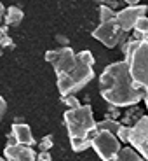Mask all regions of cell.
I'll use <instances>...</instances> for the list:
<instances>
[{
    "label": "cell",
    "mask_w": 148,
    "mask_h": 161,
    "mask_svg": "<svg viewBox=\"0 0 148 161\" xmlns=\"http://www.w3.org/2000/svg\"><path fill=\"white\" fill-rule=\"evenodd\" d=\"M143 93L145 89L132 80L124 60L110 63L100 75V95L108 105H115L119 109L138 105L143 100Z\"/></svg>",
    "instance_id": "obj_1"
},
{
    "label": "cell",
    "mask_w": 148,
    "mask_h": 161,
    "mask_svg": "<svg viewBox=\"0 0 148 161\" xmlns=\"http://www.w3.org/2000/svg\"><path fill=\"white\" fill-rule=\"evenodd\" d=\"M68 130L70 145L73 153H82L91 147L92 135L96 131V119L91 105H80L79 109H68L63 116Z\"/></svg>",
    "instance_id": "obj_2"
},
{
    "label": "cell",
    "mask_w": 148,
    "mask_h": 161,
    "mask_svg": "<svg viewBox=\"0 0 148 161\" xmlns=\"http://www.w3.org/2000/svg\"><path fill=\"white\" fill-rule=\"evenodd\" d=\"M94 54L89 49L77 53V65L70 70L68 74L56 77V84H58V91L61 97L66 95H75L77 91H80L82 88L91 82L94 79Z\"/></svg>",
    "instance_id": "obj_3"
},
{
    "label": "cell",
    "mask_w": 148,
    "mask_h": 161,
    "mask_svg": "<svg viewBox=\"0 0 148 161\" xmlns=\"http://www.w3.org/2000/svg\"><path fill=\"white\" fill-rule=\"evenodd\" d=\"M120 49L132 80L141 89H148V42L127 37L120 44Z\"/></svg>",
    "instance_id": "obj_4"
},
{
    "label": "cell",
    "mask_w": 148,
    "mask_h": 161,
    "mask_svg": "<svg viewBox=\"0 0 148 161\" xmlns=\"http://www.w3.org/2000/svg\"><path fill=\"white\" fill-rule=\"evenodd\" d=\"M92 37H94L96 40H100L103 46L113 49V47H117V46L122 44L129 35L120 30V26L115 21V16H113V18H110V19L100 21V25L92 30Z\"/></svg>",
    "instance_id": "obj_5"
},
{
    "label": "cell",
    "mask_w": 148,
    "mask_h": 161,
    "mask_svg": "<svg viewBox=\"0 0 148 161\" xmlns=\"http://www.w3.org/2000/svg\"><path fill=\"white\" fill-rule=\"evenodd\" d=\"M91 147L96 151V154L101 158V161H113L117 151L122 147L120 140L115 133L106 131V130H96L92 135Z\"/></svg>",
    "instance_id": "obj_6"
},
{
    "label": "cell",
    "mask_w": 148,
    "mask_h": 161,
    "mask_svg": "<svg viewBox=\"0 0 148 161\" xmlns=\"http://www.w3.org/2000/svg\"><path fill=\"white\" fill-rule=\"evenodd\" d=\"M129 144L145 161H148V116H141L129 130Z\"/></svg>",
    "instance_id": "obj_7"
},
{
    "label": "cell",
    "mask_w": 148,
    "mask_h": 161,
    "mask_svg": "<svg viewBox=\"0 0 148 161\" xmlns=\"http://www.w3.org/2000/svg\"><path fill=\"white\" fill-rule=\"evenodd\" d=\"M146 12H148V5H145V4L127 5V7L120 9V11H115V21L122 32L129 33V32H132L134 23L141 16H146Z\"/></svg>",
    "instance_id": "obj_8"
},
{
    "label": "cell",
    "mask_w": 148,
    "mask_h": 161,
    "mask_svg": "<svg viewBox=\"0 0 148 161\" xmlns=\"http://www.w3.org/2000/svg\"><path fill=\"white\" fill-rule=\"evenodd\" d=\"M14 144L33 147L35 138H33L32 128L26 123H14L11 126V133H9V137H7V145H14Z\"/></svg>",
    "instance_id": "obj_9"
},
{
    "label": "cell",
    "mask_w": 148,
    "mask_h": 161,
    "mask_svg": "<svg viewBox=\"0 0 148 161\" xmlns=\"http://www.w3.org/2000/svg\"><path fill=\"white\" fill-rule=\"evenodd\" d=\"M4 158L7 161H35L37 151H33V147L30 145H5L4 149Z\"/></svg>",
    "instance_id": "obj_10"
},
{
    "label": "cell",
    "mask_w": 148,
    "mask_h": 161,
    "mask_svg": "<svg viewBox=\"0 0 148 161\" xmlns=\"http://www.w3.org/2000/svg\"><path fill=\"white\" fill-rule=\"evenodd\" d=\"M23 18H24V12L21 11V7H18V5H11V7L5 9L4 25H7L9 28H11V26H18V25L23 21Z\"/></svg>",
    "instance_id": "obj_11"
},
{
    "label": "cell",
    "mask_w": 148,
    "mask_h": 161,
    "mask_svg": "<svg viewBox=\"0 0 148 161\" xmlns=\"http://www.w3.org/2000/svg\"><path fill=\"white\" fill-rule=\"evenodd\" d=\"M113 161H145V159L141 158V154H138L132 147H129V145H122V147L117 151Z\"/></svg>",
    "instance_id": "obj_12"
},
{
    "label": "cell",
    "mask_w": 148,
    "mask_h": 161,
    "mask_svg": "<svg viewBox=\"0 0 148 161\" xmlns=\"http://www.w3.org/2000/svg\"><path fill=\"white\" fill-rule=\"evenodd\" d=\"M141 116H143V114L140 112L138 105H131V107H125L124 117H122V121H120V123H122V125H125V126H132Z\"/></svg>",
    "instance_id": "obj_13"
},
{
    "label": "cell",
    "mask_w": 148,
    "mask_h": 161,
    "mask_svg": "<svg viewBox=\"0 0 148 161\" xmlns=\"http://www.w3.org/2000/svg\"><path fill=\"white\" fill-rule=\"evenodd\" d=\"M0 47H12L14 49V40L9 35L7 25H0Z\"/></svg>",
    "instance_id": "obj_14"
},
{
    "label": "cell",
    "mask_w": 148,
    "mask_h": 161,
    "mask_svg": "<svg viewBox=\"0 0 148 161\" xmlns=\"http://www.w3.org/2000/svg\"><path fill=\"white\" fill-rule=\"evenodd\" d=\"M129 130H131V126H125V125H122L120 123V126H119V130H117V138L120 140V144L124 145V144H129Z\"/></svg>",
    "instance_id": "obj_15"
},
{
    "label": "cell",
    "mask_w": 148,
    "mask_h": 161,
    "mask_svg": "<svg viewBox=\"0 0 148 161\" xmlns=\"http://www.w3.org/2000/svg\"><path fill=\"white\" fill-rule=\"evenodd\" d=\"M61 102H63L68 109H79L80 105H82V103H80V100L75 97V95H66V97H61Z\"/></svg>",
    "instance_id": "obj_16"
},
{
    "label": "cell",
    "mask_w": 148,
    "mask_h": 161,
    "mask_svg": "<svg viewBox=\"0 0 148 161\" xmlns=\"http://www.w3.org/2000/svg\"><path fill=\"white\" fill-rule=\"evenodd\" d=\"M52 147H54V138H52V135H45L38 142V151H51Z\"/></svg>",
    "instance_id": "obj_17"
},
{
    "label": "cell",
    "mask_w": 148,
    "mask_h": 161,
    "mask_svg": "<svg viewBox=\"0 0 148 161\" xmlns=\"http://www.w3.org/2000/svg\"><path fill=\"white\" fill-rule=\"evenodd\" d=\"M35 161H52V156L49 151H40V153H37Z\"/></svg>",
    "instance_id": "obj_18"
},
{
    "label": "cell",
    "mask_w": 148,
    "mask_h": 161,
    "mask_svg": "<svg viewBox=\"0 0 148 161\" xmlns=\"http://www.w3.org/2000/svg\"><path fill=\"white\" fill-rule=\"evenodd\" d=\"M101 5H106V7H110V9H113L115 11L117 7H119V4H120V0H98Z\"/></svg>",
    "instance_id": "obj_19"
},
{
    "label": "cell",
    "mask_w": 148,
    "mask_h": 161,
    "mask_svg": "<svg viewBox=\"0 0 148 161\" xmlns=\"http://www.w3.org/2000/svg\"><path fill=\"white\" fill-rule=\"evenodd\" d=\"M5 112H7V102L4 100V97H0V121L4 119Z\"/></svg>",
    "instance_id": "obj_20"
},
{
    "label": "cell",
    "mask_w": 148,
    "mask_h": 161,
    "mask_svg": "<svg viewBox=\"0 0 148 161\" xmlns=\"http://www.w3.org/2000/svg\"><path fill=\"white\" fill-rule=\"evenodd\" d=\"M4 14H5V7L2 4V0H0V25L4 23Z\"/></svg>",
    "instance_id": "obj_21"
},
{
    "label": "cell",
    "mask_w": 148,
    "mask_h": 161,
    "mask_svg": "<svg viewBox=\"0 0 148 161\" xmlns=\"http://www.w3.org/2000/svg\"><path fill=\"white\" fill-rule=\"evenodd\" d=\"M143 100H145V105H146V110H148V89H145V93H143Z\"/></svg>",
    "instance_id": "obj_22"
},
{
    "label": "cell",
    "mask_w": 148,
    "mask_h": 161,
    "mask_svg": "<svg viewBox=\"0 0 148 161\" xmlns=\"http://www.w3.org/2000/svg\"><path fill=\"white\" fill-rule=\"evenodd\" d=\"M124 2H125L127 5H134V4H140L141 0H124Z\"/></svg>",
    "instance_id": "obj_23"
},
{
    "label": "cell",
    "mask_w": 148,
    "mask_h": 161,
    "mask_svg": "<svg viewBox=\"0 0 148 161\" xmlns=\"http://www.w3.org/2000/svg\"><path fill=\"white\" fill-rule=\"evenodd\" d=\"M143 40H146V42H148V32H146V35H145V39Z\"/></svg>",
    "instance_id": "obj_24"
},
{
    "label": "cell",
    "mask_w": 148,
    "mask_h": 161,
    "mask_svg": "<svg viewBox=\"0 0 148 161\" xmlns=\"http://www.w3.org/2000/svg\"><path fill=\"white\" fill-rule=\"evenodd\" d=\"M0 161H7V159H5V158H0Z\"/></svg>",
    "instance_id": "obj_25"
},
{
    "label": "cell",
    "mask_w": 148,
    "mask_h": 161,
    "mask_svg": "<svg viewBox=\"0 0 148 161\" xmlns=\"http://www.w3.org/2000/svg\"><path fill=\"white\" fill-rule=\"evenodd\" d=\"M0 54H2V53H0Z\"/></svg>",
    "instance_id": "obj_26"
}]
</instances>
